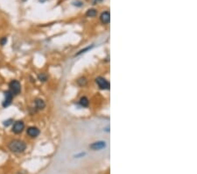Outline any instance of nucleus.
Here are the masks:
<instances>
[{
  "label": "nucleus",
  "mask_w": 197,
  "mask_h": 174,
  "mask_svg": "<svg viewBox=\"0 0 197 174\" xmlns=\"http://www.w3.org/2000/svg\"><path fill=\"white\" fill-rule=\"evenodd\" d=\"M9 149L13 153H22L27 149V143L19 139H13L8 143Z\"/></svg>",
  "instance_id": "obj_1"
},
{
  "label": "nucleus",
  "mask_w": 197,
  "mask_h": 174,
  "mask_svg": "<svg viewBox=\"0 0 197 174\" xmlns=\"http://www.w3.org/2000/svg\"><path fill=\"white\" fill-rule=\"evenodd\" d=\"M9 91L13 94V95H18L21 92V84L20 83L16 80L13 79L9 83Z\"/></svg>",
  "instance_id": "obj_2"
},
{
  "label": "nucleus",
  "mask_w": 197,
  "mask_h": 174,
  "mask_svg": "<svg viewBox=\"0 0 197 174\" xmlns=\"http://www.w3.org/2000/svg\"><path fill=\"white\" fill-rule=\"evenodd\" d=\"M24 129H25V122L23 121H17L16 122H14L11 131L14 134L18 135V134L22 133Z\"/></svg>",
  "instance_id": "obj_3"
},
{
  "label": "nucleus",
  "mask_w": 197,
  "mask_h": 174,
  "mask_svg": "<svg viewBox=\"0 0 197 174\" xmlns=\"http://www.w3.org/2000/svg\"><path fill=\"white\" fill-rule=\"evenodd\" d=\"M96 82H97V84L100 89H102V90H109L110 89V83L104 77H98L96 79Z\"/></svg>",
  "instance_id": "obj_4"
},
{
  "label": "nucleus",
  "mask_w": 197,
  "mask_h": 174,
  "mask_svg": "<svg viewBox=\"0 0 197 174\" xmlns=\"http://www.w3.org/2000/svg\"><path fill=\"white\" fill-rule=\"evenodd\" d=\"M12 100H13V94L10 92V91H6L4 92V101L2 103V105L5 108L7 106H9L11 104L12 102Z\"/></svg>",
  "instance_id": "obj_5"
},
{
  "label": "nucleus",
  "mask_w": 197,
  "mask_h": 174,
  "mask_svg": "<svg viewBox=\"0 0 197 174\" xmlns=\"http://www.w3.org/2000/svg\"><path fill=\"white\" fill-rule=\"evenodd\" d=\"M27 134L31 138H36L39 135V129L37 127H29L27 130Z\"/></svg>",
  "instance_id": "obj_6"
},
{
  "label": "nucleus",
  "mask_w": 197,
  "mask_h": 174,
  "mask_svg": "<svg viewBox=\"0 0 197 174\" xmlns=\"http://www.w3.org/2000/svg\"><path fill=\"white\" fill-rule=\"evenodd\" d=\"M90 149H94V150H100V149H102L106 147V144H105V142H96L94 143H92L90 146Z\"/></svg>",
  "instance_id": "obj_7"
},
{
  "label": "nucleus",
  "mask_w": 197,
  "mask_h": 174,
  "mask_svg": "<svg viewBox=\"0 0 197 174\" xmlns=\"http://www.w3.org/2000/svg\"><path fill=\"white\" fill-rule=\"evenodd\" d=\"M100 19L102 21V23L103 24H109L110 21V14L109 12H103L101 16H100Z\"/></svg>",
  "instance_id": "obj_8"
},
{
  "label": "nucleus",
  "mask_w": 197,
  "mask_h": 174,
  "mask_svg": "<svg viewBox=\"0 0 197 174\" xmlns=\"http://www.w3.org/2000/svg\"><path fill=\"white\" fill-rule=\"evenodd\" d=\"M34 103H35L36 108L39 109V110H43V109L46 107V103H45V101H44L43 100H41V99H37V100H35Z\"/></svg>",
  "instance_id": "obj_9"
},
{
  "label": "nucleus",
  "mask_w": 197,
  "mask_h": 174,
  "mask_svg": "<svg viewBox=\"0 0 197 174\" xmlns=\"http://www.w3.org/2000/svg\"><path fill=\"white\" fill-rule=\"evenodd\" d=\"M80 104L82 106H83V107H87L89 104H90V101H89V100H88V98H86V97H82L81 98V100H80Z\"/></svg>",
  "instance_id": "obj_10"
},
{
  "label": "nucleus",
  "mask_w": 197,
  "mask_h": 174,
  "mask_svg": "<svg viewBox=\"0 0 197 174\" xmlns=\"http://www.w3.org/2000/svg\"><path fill=\"white\" fill-rule=\"evenodd\" d=\"M77 84L80 85V86H84L87 84V79L85 77H81L77 80Z\"/></svg>",
  "instance_id": "obj_11"
},
{
  "label": "nucleus",
  "mask_w": 197,
  "mask_h": 174,
  "mask_svg": "<svg viewBox=\"0 0 197 174\" xmlns=\"http://www.w3.org/2000/svg\"><path fill=\"white\" fill-rule=\"evenodd\" d=\"M97 11L95 10V9H90L88 12H87V13H86V15L88 16V17H95L96 15H97Z\"/></svg>",
  "instance_id": "obj_12"
},
{
  "label": "nucleus",
  "mask_w": 197,
  "mask_h": 174,
  "mask_svg": "<svg viewBox=\"0 0 197 174\" xmlns=\"http://www.w3.org/2000/svg\"><path fill=\"white\" fill-rule=\"evenodd\" d=\"M38 78H39V81L46 82V81L47 80V74H45V73H40V74H39Z\"/></svg>",
  "instance_id": "obj_13"
},
{
  "label": "nucleus",
  "mask_w": 197,
  "mask_h": 174,
  "mask_svg": "<svg viewBox=\"0 0 197 174\" xmlns=\"http://www.w3.org/2000/svg\"><path fill=\"white\" fill-rule=\"evenodd\" d=\"M12 122H13V120H12V119H8V120L4 121L3 122V125H4V127H9L11 124H12Z\"/></svg>",
  "instance_id": "obj_14"
},
{
  "label": "nucleus",
  "mask_w": 197,
  "mask_h": 174,
  "mask_svg": "<svg viewBox=\"0 0 197 174\" xmlns=\"http://www.w3.org/2000/svg\"><path fill=\"white\" fill-rule=\"evenodd\" d=\"M7 41H8L7 37H2V38L0 39V45H1V46H4V45L7 43Z\"/></svg>",
  "instance_id": "obj_15"
},
{
  "label": "nucleus",
  "mask_w": 197,
  "mask_h": 174,
  "mask_svg": "<svg viewBox=\"0 0 197 174\" xmlns=\"http://www.w3.org/2000/svg\"><path fill=\"white\" fill-rule=\"evenodd\" d=\"M92 47H93V46H91V47H88V48H84V49H82V50H81L79 53H77V54H76V56H79V55H81V54L84 53L85 51H88V50H89V49H90Z\"/></svg>",
  "instance_id": "obj_16"
},
{
  "label": "nucleus",
  "mask_w": 197,
  "mask_h": 174,
  "mask_svg": "<svg viewBox=\"0 0 197 174\" xmlns=\"http://www.w3.org/2000/svg\"><path fill=\"white\" fill-rule=\"evenodd\" d=\"M23 1H27V0H23Z\"/></svg>",
  "instance_id": "obj_17"
}]
</instances>
